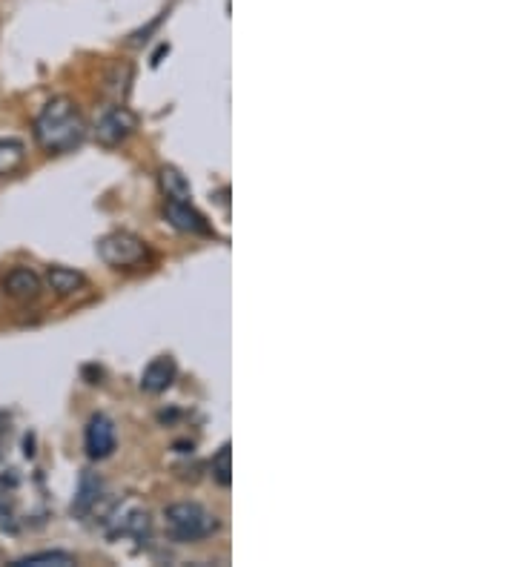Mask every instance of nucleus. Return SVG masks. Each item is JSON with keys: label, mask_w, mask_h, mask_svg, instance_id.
<instances>
[{"label": "nucleus", "mask_w": 516, "mask_h": 567, "mask_svg": "<svg viewBox=\"0 0 516 567\" xmlns=\"http://www.w3.org/2000/svg\"><path fill=\"white\" fill-rule=\"evenodd\" d=\"M86 138L81 112L69 98H52L35 118V141L46 152H72Z\"/></svg>", "instance_id": "nucleus-1"}, {"label": "nucleus", "mask_w": 516, "mask_h": 567, "mask_svg": "<svg viewBox=\"0 0 516 567\" xmlns=\"http://www.w3.org/2000/svg\"><path fill=\"white\" fill-rule=\"evenodd\" d=\"M164 525L175 542H198L213 536L218 530V519L201 504L178 502L164 510Z\"/></svg>", "instance_id": "nucleus-2"}, {"label": "nucleus", "mask_w": 516, "mask_h": 567, "mask_svg": "<svg viewBox=\"0 0 516 567\" xmlns=\"http://www.w3.org/2000/svg\"><path fill=\"white\" fill-rule=\"evenodd\" d=\"M98 255L107 267L129 270V267H138L147 258V247L132 232H109L98 241Z\"/></svg>", "instance_id": "nucleus-3"}, {"label": "nucleus", "mask_w": 516, "mask_h": 567, "mask_svg": "<svg viewBox=\"0 0 516 567\" xmlns=\"http://www.w3.org/2000/svg\"><path fill=\"white\" fill-rule=\"evenodd\" d=\"M135 129H138V118H135L132 109H127V106H109L107 112L95 121L92 135L104 147H118V144L127 141Z\"/></svg>", "instance_id": "nucleus-4"}, {"label": "nucleus", "mask_w": 516, "mask_h": 567, "mask_svg": "<svg viewBox=\"0 0 516 567\" xmlns=\"http://www.w3.org/2000/svg\"><path fill=\"white\" fill-rule=\"evenodd\" d=\"M164 218L170 221L178 232H190V235H213L210 221L195 210L190 201H170L164 204Z\"/></svg>", "instance_id": "nucleus-5"}, {"label": "nucleus", "mask_w": 516, "mask_h": 567, "mask_svg": "<svg viewBox=\"0 0 516 567\" xmlns=\"http://www.w3.org/2000/svg\"><path fill=\"white\" fill-rule=\"evenodd\" d=\"M84 441L86 453L92 459H107V456H112V450H115V424H112V419L104 416V413H95L89 419V424H86Z\"/></svg>", "instance_id": "nucleus-6"}, {"label": "nucleus", "mask_w": 516, "mask_h": 567, "mask_svg": "<svg viewBox=\"0 0 516 567\" xmlns=\"http://www.w3.org/2000/svg\"><path fill=\"white\" fill-rule=\"evenodd\" d=\"M3 290H6V295L18 298V301H32V298L41 295L43 284L35 270H29V267H15V270H9L6 278H3Z\"/></svg>", "instance_id": "nucleus-7"}, {"label": "nucleus", "mask_w": 516, "mask_h": 567, "mask_svg": "<svg viewBox=\"0 0 516 567\" xmlns=\"http://www.w3.org/2000/svg\"><path fill=\"white\" fill-rule=\"evenodd\" d=\"M178 376V367L172 356H158L155 361H150L141 373V390L147 393H164L170 387L172 381Z\"/></svg>", "instance_id": "nucleus-8"}, {"label": "nucleus", "mask_w": 516, "mask_h": 567, "mask_svg": "<svg viewBox=\"0 0 516 567\" xmlns=\"http://www.w3.org/2000/svg\"><path fill=\"white\" fill-rule=\"evenodd\" d=\"M101 499V479L92 476V473H84L81 476V487H78V496L72 502V513L75 516H86L95 504Z\"/></svg>", "instance_id": "nucleus-9"}, {"label": "nucleus", "mask_w": 516, "mask_h": 567, "mask_svg": "<svg viewBox=\"0 0 516 567\" xmlns=\"http://www.w3.org/2000/svg\"><path fill=\"white\" fill-rule=\"evenodd\" d=\"M46 281H49V287H52L58 295L78 293V290L86 284L84 275L78 273V270H69V267H49Z\"/></svg>", "instance_id": "nucleus-10"}, {"label": "nucleus", "mask_w": 516, "mask_h": 567, "mask_svg": "<svg viewBox=\"0 0 516 567\" xmlns=\"http://www.w3.org/2000/svg\"><path fill=\"white\" fill-rule=\"evenodd\" d=\"M158 178H161V189L170 201H190L193 198V189L187 184V178L175 167H164Z\"/></svg>", "instance_id": "nucleus-11"}, {"label": "nucleus", "mask_w": 516, "mask_h": 567, "mask_svg": "<svg viewBox=\"0 0 516 567\" xmlns=\"http://www.w3.org/2000/svg\"><path fill=\"white\" fill-rule=\"evenodd\" d=\"M75 565V556L64 553V550H43V553H32V556H23L15 559L12 567H69Z\"/></svg>", "instance_id": "nucleus-12"}, {"label": "nucleus", "mask_w": 516, "mask_h": 567, "mask_svg": "<svg viewBox=\"0 0 516 567\" xmlns=\"http://www.w3.org/2000/svg\"><path fill=\"white\" fill-rule=\"evenodd\" d=\"M23 158H26V147L21 141H15V138L0 141V175L15 172L23 164Z\"/></svg>", "instance_id": "nucleus-13"}, {"label": "nucleus", "mask_w": 516, "mask_h": 567, "mask_svg": "<svg viewBox=\"0 0 516 567\" xmlns=\"http://www.w3.org/2000/svg\"><path fill=\"white\" fill-rule=\"evenodd\" d=\"M230 444H224L218 453H215V459H213V479L221 487H230V482H233V464H230Z\"/></svg>", "instance_id": "nucleus-14"}, {"label": "nucleus", "mask_w": 516, "mask_h": 567, "mask_svg": "<svg viewBox=\"0 0 516 567\" xmlns=\"http://www.w3.org/2000/svg\"><path fill=\"white\" fill-rule=\"evenodd\" d=\"M129 78H132V69H129V63H118V66L112 69V78H109V89L115 92V98H124V95H127Z\"/></svg>", "instance_id": "nucleus-15"}]
</instances>
